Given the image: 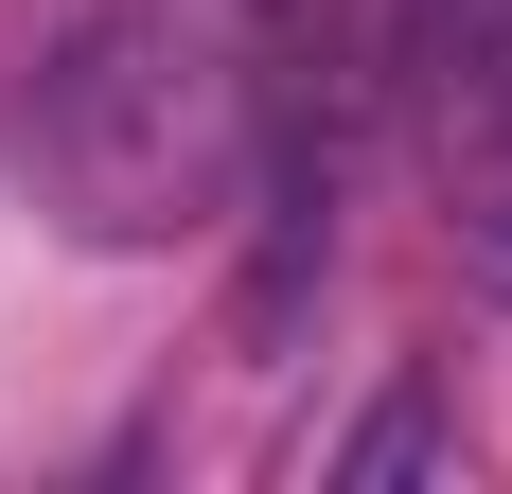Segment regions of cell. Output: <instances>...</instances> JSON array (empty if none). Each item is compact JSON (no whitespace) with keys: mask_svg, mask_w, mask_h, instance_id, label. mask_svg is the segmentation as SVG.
<instances>
[{"mask_svg":"<svg viewBox=\"0 0 512 494\" xmlns=\"http://www.w3.org/2000/svg\"><path fill=\"white\" fill-rule=\"evenodd\" d=\"M442 212H460V265L477 283H512V106L460 142V177H442Z\"/></svg>","mask_w":512,"mask_h":494,"instance_id":"6da1fadb","label":"cell"},{"mask_svg":"<svg viewBox=\"0 0 512 494\" xmlns=\"http://www.w3.org/2000/svg\"><path fill=\"white\" fill-rule=\"evenodd\" d=\"M442 18H460V0H424V36H442Z\"/></svg>","mask_w":512,"mask_h":494,"instance_id":"3957f363","label":"cell"},{"mask_svg":"<svg viewBox=\"0 0 512 494\" xmlns=\"http://www.w3.org/2000/svg\"><path fill=\"white\" fill-rule=\"evenodd\" d=\"M407 459H442V424H424V406H371V424H354V459H336V477H407Z\"/></svg>","mask_w":512,"mask_h":494,"instance_id":"7a4b0ae2","label":"cell"}]
</instances>
